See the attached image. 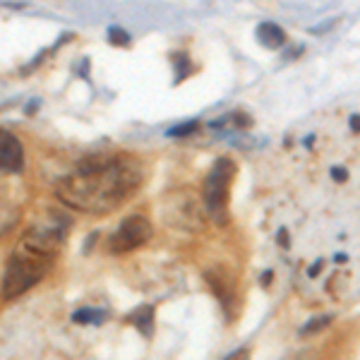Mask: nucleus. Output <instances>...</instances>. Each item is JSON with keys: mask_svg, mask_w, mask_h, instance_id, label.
Returning <instances> with one entry per match:
<instances>
[{"mask_svg": "<svg viewBox=\"0 0 360 360\" xmlns=\"http://www.w3.org/2000/svg\"><path fill=\"white\" fill-rule=\"evenodd\" d=\"M109 41L113 46H130V34L120 27H109Z\"/></svg>", "mask_w": 360, "mask_h": 360, "instance_id": "nucleus-14", "label": "nucleus"}, {"mask_svg": "<svg viewBox=\"0 0 360 360\" xmlns=\"http://www.w3.org/2000/svg\"><path fill=\"white\" fill-rule=\"evenodd\" d=\"M332 315H319V317H313L303 329H300V337H308V334H315V332H322L324 327L332 324Z\"/></svg>", "mask_w": 360, "mask_h": 360, "instance_id": "nucleus-12", "label": "nucleus"}, {"mask_svg": "<svg viewBox=\"0 0 360 360\" xmlns=\"http://www.w3.org/2000/svg\"><path fill=\"white\" fill-rule=\"evenodd\" d=\"M144 171L137 159L130 154H118L113 164L104 171L94 173H70L56 185V197L65 207L85 214H106L133 197L135 190L142 185Z\"/></svg>", "mask_w": 360, "mask_h": 360, "instance_id": "nucleus-1", "label": "nucleus"}, {"mask_svg": "<svg viewBox=\"0 0 360 360\" xmlns=\"http://www.w3.org/2000/svg\"><path fill=\"white\" fill-rule=\"evenodd\" d=\"M204 279H207V284L214 289V293H216V298L221 300L223 310H226L228 319H233V313H236V284H233V279L226 274L223 269H209L204 271Z\"/></svg>", "mask_w": 360, "mask_h": 360, "instance_id": "nucleus-7", "label": "nucleus"}, {"mask_svg": "<svg viewBox=\"0 0 360 360\" xmlns=\"http://www.w3.org/2000/svg\"><path fill=\"white\" fill-rule=\"evenodd\" d=\"M204 204L188 188L168 192L161 202V218L176 231H199L204 226Z\"/></svg>", "mask_w": 360, "mask_h": 360, "instance_id": "nucleus-5", "label": "nucleus"}, {"mask_svg": "<svg viewBox=\"0 0 360 360\" xmlns=\"http://www.w3.org/2000/svg\"><path fill=\"white\" fill-rule=\"evenodd\" d=\"M257 38H260V43L267 48H281V46H286V41H289V38H286V32L274 22H262L260 27H257Z\"/></svg>", "mask_w": 360, "mask_h": 360, "instance_id": "nucleus-9", "label": "nucleus"}, {"mask_svg": "<svg viewBox=\"0 0 360 360\" xmlns=\"http://www.w3.org/2000/svg\"><path fill=\"white\" fill-rule=\"evenodd\" d=\"M236 161L228 157H221L212 164L202 183V204L207 216L216 226L228 223V197H231V185L236 178Z\"/></svg>", "mask_w": 360, "mask_h": 360, "instance_id": "nucleus-3", "label": "nucleus"}, {"mask_svg": "<svg viewBox=\"0 0 360 360\" xmlns=\"http://www.w3.org/2000/svg\"><path fill=\"white\" fill-rule=\"evenodd\" d=\"M51 257L41 255V252L29 250L27 245L17 243L14 252L10 255L8 265H5L3 274V300H14L29 291L32 286H36L43 276L51 269Z\"/></svg>", "mask_w": 360, "mask_h": 360, "instance_id": "nucleus-2", "label": "nucleus"}, {"mask_svg": "<svg viewBox=\"0 0 360 360\" xmlns=\"http://www.w3.org/2000/svg\"><path fill=\"white\" fill-rule=\"evenodd\" d=\"M199 130V120H190L185 125H176V128L168 130V137H188V135H194Z\"/></svg>", "mask_w": 360, "mask_h": 360, "instance_id": "nucleus-13", "label": "nucleus"}, {"mask_svg": "<svg viewBox=\"0 0 360 360\" xmlns=\"http://www.w3.org/2000/svg\"><path fill=\"white\" fill-rule=\"evenodd\" d=\"M0 166L3 173H22L24 168V147L8 130L0 135Z\"/></svg>", "mask_w": 360, "mask_h": 360, "instance_id": "nucleus-8", "label": "nucleus"}, {"mask_svg": "<svg viewBox=\"0 0 360 360\" xmlns=\"http://www.w3.org/2000/svg\"><path fill=\"white\" fill-rule=\"evenodd\" d=\"M67 228H70V216L51 209V212L43 214V218H38L36 223H32V226L22 233L19 243L27 245L29 250L41 252V255L53 260V257L58 255V250H60L63 240H65Z\"/></svg>", "mask_w": 360, "mask_h": 360, "instance_id": "nucleus-4", "label": "nucleus"}, {"mask_svg": "<svg viewBox=\"0 0 360 360\" xmlns=\"http://www.w3.org/2000/svg\"><path fill=\"white\" fill-rule=\"evenodd\" d=\"M279 243H281V247H286V250H289V245H291V243H289V233H286L284 228L279 231Z\"/></svg>", "mask_w": 360, "mask_h": 360, "instance_id": "nucleus-17", "label": "nucleus"}, {"mask_svg": "<svg viewBox=\"0 0 360 360\" xmlns=\"http://www.w3.org/2000/svg\"><path fill=\"white\" fill-rule=\"evenodd\" d=\"M313 142H315V135H310V137L305 139V147H313Z\"/></svg>", "mask_w": 360, "mask_h": 360, "instance_id": "nucleus-19", "label": "nucleus"}, {"mask_svg": "<svg viewBox=\"0 0 360 360\" xmlns=\"http://www.w3.org/2000/svg\"><path fill=\"white\" fill-rule=\"evenodd\" d=\"M154 228H152V221L142 214H130L125 216L123 221L118 223L113 233L106 238V250L109 255H125L130 250H137L139 245L152 238Z\"/></svg>", "mask_w": 360, "mask_h": 360, "instance_id": "nucleus-6", "label": "nucleus"}, {"mask_svg": "<svg viewBox=\"0 0 360 360\" xmlns=\"http://www.w3.org/2000/svg\"><path fill=\"white\" fill-rule=\"evenodd\" d=\"M332 178L337 180V183H346V180H348V171L344 166H334L332 168Z\"/></svg>", "mask_w": 360, "mask_h": 360, "instance_id": "nucleus-15", "label": "nucleus"}, {"mask_svg": "<svg viewBox=\"0 0 360 360\" xmlns=\"http://www.w3.org/2000/svg\"><path fill=\"white\" fill-rule=\"evenodd\" d=\"M250 358V351L247 348H238V351H233L231 356H226L223 360H247Z\"/></svg>", "mask_w": 360, "mask_h": 360, "instance_id": "nucleus-16", "label": "nucleus"}, {"mask_svg": "<svg viewBox=\"0 0 360 360\" xmlns=\"http://www.w3.org/2000/svg\"><path fill=\"white\" fill-rule=\"evenodd\" d=\"M106 317H109L106 310H99V308H80L72 313V322L77 324H101Z\"/></svg>", "mask_w": 360, "mask_h": 360, "instance_id": "nucleus-11", "label": "nucleus"}, {"mask_svg": "<svg viewBox=\"0 0 360 360\" xmlns=\"http://www.w3.org/2000/svg\"><path fill=\"white\" fill-rule=\"evenodd\" d=\"M351 130L353 133H360V115H351Z\"/></svg>", "mask_w": 360, "mask_h": 360, "instance_id": "nucleus-18", "label": "nucleus"}, {"mask_svg": "<svg viewBox=\"0 0 360 360\" xmlns=\"http://www.w3.org/2000/svg\"><path fill=\"white\" fill-rule=\"evenodd\" d=\"M154 317H157V315H154L152 305H142V308H137L133 315H130L128 322L135 324V327L139 329V334H142V337L152 339L154 337V327H157V319H154Z\"/></svg>", "mask_w": 360, "mask_h": 360, "instance_id": "nucleus-10", "label": "nucleus"}]
</instances>
